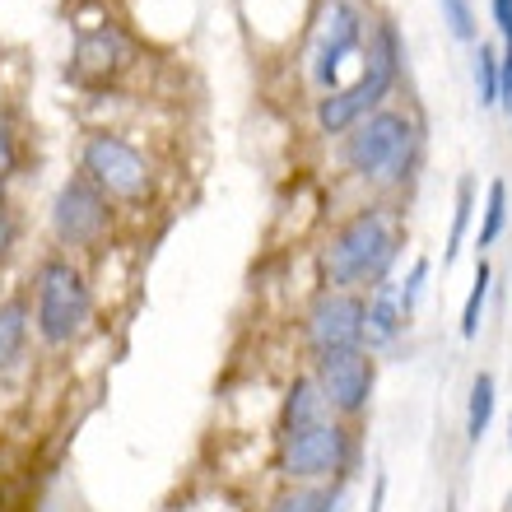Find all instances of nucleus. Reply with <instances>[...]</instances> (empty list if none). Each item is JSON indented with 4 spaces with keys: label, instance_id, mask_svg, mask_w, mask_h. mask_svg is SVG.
Listing matches in <instances>:
<instances>
[{
    "label": "nucleus",
    "instance_id": "aec40b11",
    "mask_svg": "<svg viewBox=\"0 0 512 512\" xmlns=\"http://www.w3.org/2000/svg\"><path fill=\"white\" fill-rule=\"evenodd\" d=\"M424 280H429V261H424V256L410 266V275H405V280H396V294H401V312H405V317H415L419 294H424Z\"/></svg>",
    "mask_w": 512,
    "mask_h": 512
},
{
    "label": "nucleus",
    "instance_id": "f257e3e1",
    "mask_svg": "<svg viewBox=\"0 0 512 512\" xmlns=\"http://www.w3.org/2000/svg\"><path fill=\"white\" fill-rule=\"evenodd\" d=\"M401 256V229L391 219L387 205H368L350 215L331 233V247L322 252L326 289H345V294H368L373 284L391 280V266Z\"/></svg>",
    "mask_w": 512,
    "mask_h": 512
},
{
    "label": "nucleus",
    "instance_id": "2eb2a0df",
    "mask_svg": "<svg viewBox=\"0 0 512 512\" xmlns=\"http://www.w3.org/2000/svg\"><path fill=\"white\" fill-rule=\"evenodd\" d=\"M494 401H499V391H494V373H475L471 382V405H466V438L480 443L494 424Z\"/></svg>",
    "mask_w": 512,
    "mask_h": 512
},
{
    "label": "nucleus",
    "instance_id": "6ab92c4d",
    "mask_svg": "<svg viewBox=\"0 0 512 512\" xmlns=\"http://www.w3.org/2000/svg\"><path fill=\"white\" fill-rule=\"evenodd\" d=\"M489 266L480 261L475 266V280H471V294H466V308H461V340H475L480 336V312H485V298H489Z\"/></svg>",
    "mask_w": 512,
    "mask_h": 512
},
{
    "label": "nucleus",
    "instance_id": "393cba45",
    "mask_svg": "<svg viewBox=\"0 0 512 512\" xmlns=\"http://www.w3.org/2000/svg\"><path fill=\"white\" fill-rule=\"evenodd\" d=\"M382 503H387V475L373 480V503H368V512H382Z\"/></svg>",
    "mask_w": 512,
    "mask_h": 512
},
{
    "label": "nucleus",
    "instance_id": "ddd939ff",
    "mask_svg": "<svg viewBox=\"0 0 512 512\" xmlns=\"http://www.w3.org/2000/svg\"><path fill=\"white\" fill-rule=\"evenodd\" d=\"M322 419H336V415H331V405H326V396H322V387H317V378H312V373H303V378H294V382H289V391H284L280 433L308 429V424H322Z\"/></svg>",
    "mask_w": 512,
    "mask_h": 512
},
{
    "label": "nucleus",
    "instance_id": "4be33fe9",
    "mask_svg": "<svg viewBox=\"0 0 512 512\" xmlns=\"http://www.w3.org/2000/svg\"><path fill=\"white\" fill-rule=\"evenodd\" d=\"M494 24H499L503 42H508V52H512V0H494Z\"/></svg>",
    "mask_w": 512,
    "mask_h": 512
},
{
    "label": "nucleus",
    "instance_id": "1a4fd4ad",
    "mask_svg": "<svg viewBox=\"0 0 512 512\" xmlns=\"http://www.w3.org/2000/svg\"><path fill=\"white\" fill-rule=\"evenodd\" d=\"M52 229L66 247H94L112 229V201L103 196L98 182L75 173L52 201Z\"/></svg>",
    "mask_w": 512,
    "mask_h": 512
},
{
    "label": "nucleus",
    "instance_id": "dca6fc26",
    "mask_svg": "<svg viewBox=\"0 0 512 512\" xmlns=\"http://www.w3.org/2000/svg\"><path fill=\"white\" fill-rule=\"evenodd\" d=\"M503 224H508V182L494 177V182H489V196H485V219H480V233H475V247L499 243Z\"/></svg>",
    "mask_w": 512,
    "mask_h": 512
},
{
    "label": "nucleus",
    "instance_id": "6e6552de",
    "mask_svg": "<svg viewBox=\"0 0 512 512\" xmlns=\"http://www.w3.org/2000/svg\"><path fill=\"white\" fill-rule=\"evenodd\" d=\"M80 163H84V177L98 182L108 201L112 196H117V201H140V196L149 191V182H154V177H149L145 154H140L131 140L108 135V131H98V135L84 140Z\"/></svg>",
    "mask_w": 512,
    "mask_h": 512
},
{
    "label": "nucleus",
    "instance_id": "9b49d317",
    "mask_svg": "<svg viewBox=\"0 0 512 512\" xmlns=\"http://www.w3.org/2000/svg\"><path fill=\"white\" fill-rule=\"evenodd\" d=\"M131 66V42H126L122 28H94V33H80L75 42V56H70V80L84 84V89H98V84H112L122 70Z\"/></svg>",
    "mask_w": 512,
    "mask_h": 512
},
{
    "label": "nucleus",
    "instance_id": "0eeeda50",
    "mask_svg": "<svg viewBox=\"0 0 512 512\" xmlns=\"http://www.w3.org/2000/svg\"><path fill=\"white\" fill-rule=\"evenodd\" d=\"M303 340H308L312 359L364 350V294L322 289L303 312Z\"/></svg>",
    "mask_w": 512,
    "mask_h": 512
},
{
    "label": "nucleus",
    "instance_id": "f03ea898",
    "mask_svg": "<svg viewBox=\"0 0 512 512\" xmlns=\"http://www.w3.org/2000/svg\"><path fill=\"white\" fill-rule=\"evenodd\" d=\"M419 154V131L415 122L396 108L368 112L340 145V159L354 177H364L373 187H401Z\"/></svg>",
    "mask_w": 512,
    "mask_h": 512
},
{
    "label": "nucleus",
    "instance_id": "7ed1b4c3",
    "mask_svg": "<svg viewBox=\"0 0 512 512\" xmlns=\"http://www.w3.org/2000/svg\"><path fill=\"white\" fill-rule=\"evenodd\" d=\"M405 52H401V33L391 19H378V33H373V47L364 56V75L336 94H326L317 103V126L326 135H345L364 122L368 112H378V103L391 94V84L401 80Z\"/></svg>",
    "mask_w": 512,
    "mask_h": 512
},
{
    "label": "nucleus",
    "instance_id": "5701e85b",
    "mask_svg": "<svg viewBox=\"0 0 512 512\" xmlns=\"http://www.w3.org/2000/svg\"><path fill=\"white\" fill-rule=\"evenodd\" d=\"M14 159H19V154H14V135L5 131V126H0V177H5V173L14 168Z\"/></svg>",
    "mask_w": 512,
    "mask_h": 512
},
{
    "label": "nucleus",
    "instance_id": "a878e982",
    "mask_svg": "<svg viewBox=\"0 0 512 512\" xmlns=\"http://www.w3.org/2000/svg\"><path fill=\"white\" fill-rule=\"evenodd\" d=\"M503 512H512V494H508V503H503Z\"/></svg>",
    "mask_w": 512,
    "mask_h": 512
},
{
    "label": "nucleus",
    "instance_id": "a211bd4d",
    "mask_svg": "<svg viewBox=\"0 0 512 512\" xmlns=\"http://www.w3.org/2000/svg\"><path fill=\"white\" fill-rule=\"evenodd\" d=\"M471 210H475V182L471 177H461L457 182V210H452V233H447V247H443V261L461 252L466 243V229H471Z\"/></svg>",
    "mask_w": 512,
    "mask_h": 512
},
{
    "label": "nucleus",
    "instance_id": "b1692460",
    "mask_svg": "<svg viewBox=\"0 0 512 512\" xmlns=\"http://www.w3.org/2000/svg\"><path fill=\"white\" fill-rule=\"evenodd\" d=\"M10 247H14V219L0 210V261L10 256Z\"/></svg>",
    "mask_w": 512,
    "mask_h": 512
},
{
    "label": "nucleus",
    "instance_id": "39448f33",
    "mask_svg": "<svg viewBox=\"0 0 512 512\" xmlns=\"http://www.w3.org/2000/svg\"><path fill=\"white\" fill-rule=\"evenodd\" d=\"M94 317V294L84 270L66 256H47L33 280V326L47 345H70L84 336V326Z\"/></svg>",
    "mask_w": 512,
    "mask_h": 512
},
{
    "label": "nucleus",
    "instance_id": "412c9836",
    "mask_svg": "<svg viewBox=\"0 0 512 512\" xmlns=\"http://www.w3.org/2000/svg\"><path fill=\"white\" fill-rule=\"evenodd\" d=\"M443 5V19H447V28L457 33L461 42H471L475 38V14H471V0H438Z\"/></svg>",
    "mask_w": 512,
    "mask_h": 512
},
{
    "label": "nucleus",
    "instance_id": "423d86ee",
    "mask_svg": "<svg viewBox=\"0 0 512 512\" xmlns=\"http://www.w3.org/2000/svg\"><path fill=\"white\" fill-rule=\"evenodd\" d=\"M312 378L322 387L331 415L354 424V419L368 415L373 405V387H378V359L368 350H345V354H326V359H312Z\"/></svg>",
    "mask_w": 512,
    "mask_h": 512
},
{
    "label": "nucleus",
    "instance_id": "20e7f679",
    "mask_svg": "<svg viewBox=\"0 0 512 512\" xmlns=\"http://www.w3.org/2000/svg\"><path fill=\"white\" fill-rule=\"evenodd\" d=\"M359 461V443L345 419H322L308 429L280 433V475L294 485H345Z\"/></svg>",
    "mask_w": 512,
    "mask_h": 512
},
{
    "label": "nucleus",
    "instance_id": "f8f14e48",
    "mask_svg": "<svg viewBox=\"0 0 512 512\" xmlns=\"http://www.w3.org/2000/svg\"><path fill=\"white\" fill-rule=\"evenodd\" d=\"M405 317L401 312V294H396V280H382L368 289L364 298V350H387V345H396V336L405 331Z\"/></svg>",
    "mask_w": 512,
    "mask_h": 512
},
{
    "label": "nucleus",
    "instance_id": "4468645a",
    "mask_svg": "<svg viewBox=\"0 0 512 512\" xmlns=\"http://www.w3.org/2000/svg\"><path fill=\"white\" fill-rule=\"evenodd\" d=\"M24 340H28V303L10 298V303H0V373L19 359Z\"/></svg>",
    "mask_w": 512,
    "mask_h": 512
},
{
    "label": "nucleus",
    "instance_id": "f3484780",
    "mask_svg": "<svg viewBox=\"0 0 512 512\" xmlns=\"http://www.w3.org/2000/svg\"><path fill=\"white\" fill-rule=\"evenodd\" d=\"M475 89H480V103L485 108H499L503 103V75H499V52L494 47H475Z\"/></svg>",
    "mask_w": 512,
    "mask_h": 512
},
{
    "label": "nucleus",
    "instance_id": "bb28decb",
    "mask_svg": "<svg viewBox=\"0 0 512 512\" xmlns=\"http://www.w3.org/2000/svg\"><path fill=\"white\" fill-rule=\"evenodd\" d=\"M508 443H512V419H508Z\"/></svg>",
    "mask_w": 512,
    "mask_h": 512
},
{
    "label": "nucleus",
    "instance_id": "9d476101",
    "mask_svg": "<svg viewBox=\"0 0 512 512\" xmlns=\"http://www.w3.org/2000/svg\"><path fill=\"white\" fill-rule=\"evenodd\" d=\"M359 52H364V10L354 0H331V14L322 19V33L312 47V80L336 94L340 70Z\"/></svg>",
    "mask_w": 512,
    "mask_h": 512
}]
</instances>
